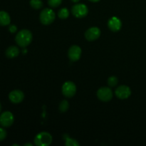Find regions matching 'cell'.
Wrapping results in <instances>:
<instances>
[{
	"label": "cell",
	"instance_id": "cell-1",
	"mask_svg": "<svg viewBox=\"0 0 146 146\" xmlns=\"http://www.w3.org/2000/svg\"><path fill=\"white\" fill-rule=\"evenodd\" d=\"M33 39V36L31 31L28 29L21 30L17 33L15 37V41L18 46L21 48H25L28 46L31 43Z\"/></svg>",
	"mask_w": 146,
	"mask_h": 146
},
{
	"label": "cell",
	"instance_id": "cell-2",
	"mask_svg": "<svg viewBox=\"0 0 146 146\" xmlns=\"http://www.w3.org/2000/svg\"><path fill=\"white\" fill-rule=\"evenodd\" d=\"M55 12L51 9L46 8L43 9L40 13V21L44 25H49V24H52L55 20Z\"/></svg>",
	"mask_w": 146,
	"mask_h": 146
},
{
	"label": "cell",
	"instance_id": "cell-3",
	"mask_svg": "<svg viewBox=\"0 0 146 146\" xmlns=\"http://www.w3.org/2000/svg\"><path fill=\"white\" fill-rule=\"evenodd\" d=\"M52 143V136L47 132H41L34 138V144L36 146H48Z\"/></svg>",
	"mask_w": 146,
	"mask_h": 146
},
{
	"label": "cell",
	"instance_id": "cell-4",
	"mask_svg": "<svg viewBox=\"0 0 146 146\" xmlns=\"http://www.w3.org/2000/svg\"><path fill=\"white\" fill-rule=\"evenodd\" d=\"M71 13L76 18H84L88 14V9L84 4H76L71 8Z\"/></svg>",
	"mask_w": 146,
	"mask_h": 146
},
{
	"label": "cell",
	"instance_id": "cell-5",
	"mask_svg": "<svg viewBox=\"0 0 146 146\" xmlns=\"http://www.w3.org/2000/svg\"><path fill=\"white\" fill-rule=\"evenodd\" d=\"M97 97L104 102H108L113 98V91L108 87H101L97 91Z\"/></svg>",
	"mask_w": 146,
	"mask_h": 146
},
{
	"label": "cell",
	"instance_id": "cell-6",
	"mask_svg": "<svg viewBox=\"0 0 146 146\" xmlns=\"http://www.w3.org/2000/svg\"><path fill=\"white\" fill-rule=\"evenodd\" d=\"M76 92V86L72 81H66L62 86V94L66 98H72Z\"/></svg>",
	"mask_w": 146,
	"mask_h": 146
},
{
	"label": "cell",
	"instance_id": "cell-7",
	"mask_svg": "<svg viewBox=\"0 0 146 146\" xmlns=\"http://www.w3.org/2000/svg\"><path fill=\"white\" fill-rule=\"evenodd\" d=\"M14 121V115L10 111H4L0 115V125L4 128L10 127Z\"/></svg>",
	"mask_w": 146,
	"mask_h": 146
},
{
	"label": "cell",
	"instance_id": "cell-8",
	"mask_svg": "<svg viewBox=\"0 0 146 146\" xmlns=\"http://www.w3.org/2000/svg\"><path fill=\"white\" fill-rule=\"evenodd\" d=\"M115 94L119 99H126L131 95V90L128 86H120L115 89Z\"/></svg>",
	"mask_w": 146,
	"mask_h": 146
},
{
	"label": "cell",
	"instance_id": "cell-9",
	"mask_svg": "<svg viewBox=\"0 0 146 146\" xmlns=\"http://www.w3.org/2000/svg\"><path fill=\"white\" fill-rule=\"evenodd\" d=\"M81 48L77 45H74L70 47L68 52V56L71 61H77L80 59L81 56Z\"/></svg>",
	"mask_w": 146,
	"mask_h": 146
},
{
	"label": "cell",
	"instance_id": "cell-10",
	"mask_svg": "<svg viewBox=\"0 0 146 146\" xmlns=\"http://www.w3.org/2000/svg\"><path fill=\"white\" fill-rule=\"evenodd\" d=\"M100 36H101V30L98 27H91L85 32V38L89 41L98 39Z\"/></svg>",
	"mask_w": 146,
	"mask_h": 146
},
{
	"label": "cell",
	"instance_id": "cell-11",
	"mask_svg": "<svg viewBox=\"0 0 146 146\" xmlns=\"http://www.w3.org/2000/svg\"><path fill=\"white\" fill-rule=\"evenodd\" d=\"M9 98L13 104H19L22 102L24 98V94L20 90H14L9 94Z\"/></svg>",
	"mask_w": 146,
	"mask_h": 146
},
{
	"label": "cell",
	"instance_id": "cell-12",
	"mask_svg": "<svg viewBox=\"0 0 146 146\" xmlns=\"http://www.w3.org/2000/svg\"><path fill=\"white\" fill-rule=\"evenodd\" d=\"M108 27L111 31H113V32H117L122 27V22L118 17H111L108 21Z\"/></svg>",
	"mask_w": 146,
	"mask_h": 146
},
{
	"label": "cell",
	"instance_id": "cell-13",
	"mask_svg": "<svg viewBox=\"0 0 146 146\" xmlns=\"http://www.w3.org/2000/svg\"><path fill=\"white\" fill-rule=\"evenodd\" d=\"M6 56L9 58H13L18 56L19 54V49L15 46H11L7 48L5 51Z\"/></svg>",
	"mask_w": 146,
	"mask_h": 146
},
{
	"label": "cell",
	"instance_id": "cell-14",
	"mask_svg": "<svg viewBox=\"0 0 146 146\" xmlns=\"http://www.w3.org/2000/svg\"><path fill=\"white\" fill-rule=\"evenodd\" d=\"M11 23V18L9 14L4 11H0V25L2 27L9 25Z\"/></svg>",
	"mask_w": 146,
	"mask_h": 146
},
{
	"label": "cell",
	"instance_id": "cell-15",
	"mask_svg": "<svg viewBox=\"0 0 146 146\" xmlns=\"http://www.w3.org/2000/svg\"><path fill=\"white\" fill-rule=\"evenodd\" d=\"M64 138H65V145L67 146H78L80 145L79 143L75 139H73V138H69L68 136L66 135H64Z\"/></svg>",
	"mask_w": 146,
	"mask_h": 146
},
{
	"label": "cell",
	"instance_id": "cell-16",
	"mask_svg": "<svg viewBox=\"0 0 146 146\" xmlns=\"http://www.w3.org/2000/svg\"><path fill=\"white\" fill-rule=\"evenodd\" d=\"M69 16V11H68V9L66 8H62L58 11V17L61 19H66Z\"/></svg>",
	"mask_w": 146,
	"mask_h": 146
},
{
	"label": "cell",
	"instance_id": "cell-17",
	"mask_svg": "<svg viewBox=\"0 0 146 146\" xmlns=\"http://www.w3.org/2000/svg\"><path fill=\"white\" fill-rule=\"evenodd\" d=\"M30 5L34 9H40L43 7V2L41 0H31Z\"/></svg>",
	"mask_w": 146,
	"mask_h": 146
},
{
	"label": "cell",
	"instance_id": "cell-18",
	"mask_svg": "<svg viewBox=\"0 0 146 146\" xmlns=\"http://www.w3.org/2000/svg\"><path fill=\"white\" fill-rule=\"evenodd\" d=\"M68 108H69V104L66 100H64L61 101L59 104V111L61 113H65L68 111Z\"/></svg>",
	"mask_w": 146,
	"mask_h": 146
},
{
	"label": "cell",
	"instance_id": "cell-19",
	"mask_svg": "<svg viewBox=\"0 0 146 146\" xmlns=\"http://www.w3.org/2000/svg\"><path fill=\"white\" fill-rule=\"evenodd\" d=\"M107 82H108V85L110 87H115L118 83V78H117L116 76H111L108 78Z\"/></svg>",
	"mask_w": 146,
	"mask_h": 146
},
{
	"label": "cell",
	"instance_id": "cell-20",
	"mask_svg": "<svg viewBox=\"0 0 146 146\" xmlns=\"http://www.w3.org/2000/svg\"><path fill=\"white\" fill-rule=\"evenodd\" d=\"M62 0H48V4L52 8H56L61 5Z\"/></svg>",
	"mask_w": 146,
	"mask_h": 146
},
{
	"label": "cell",
	"instance_id": "cell-21",
	"mask_svg": "<svg viewBox=\"0 0 146 146\" xmlns=\"http://www.w3.org/2000/svg\"><path fill=\"white\" fill-rule=\"evenodd\" d=\"M7 135V133L5 129H4L3 128H0V141H4L6 138Z\"/></svg>",
	"mask_w": 146,
	"mask_h": 146
},
{
	"label": "cell",
	"instance_id": "cell-22",
	"mask_svg": "<svg viewBox=\"0 0 146 146\" xmlns=\"http://www.w3.org/2000/svg\"><path fill=\"white\" fill-rule=\"evenodd\" d=\"M9 30L11 33H15L17 31V28L15 25H10L9 27Z\"/></svg>",
	"mask_w": 146,
	"mask_h": 146
},
{
	"label": "cell",
	"instance_id": "cell-23",
	"mask_svg": "<svg viewBox=\"0 0 146 146\" xmlns=\"http://www.w3.org/2000/svg\"><path fill=\"white\" fill-rule=\"evenodd\" d=\"M88 1H91V2H98V1H99L100 0H88Z\"/></svg>",
	"mask_w": 146,
	"mask_h": 146
},
{
	"label": "cell",
	"instance_id": "cell-24",
	"mask_svg": "<svg viewBox=\"0 0 146 146\" xmlns=\"http://www.w3.org/2000/svg\"><path fill=\"white\" fill-rule=\"evenodd\" d=\"M24 146H33V144H31V143H26V144H24Z\"/></svg>",
	"mask_w": 146,
	"mask_h": 146
},
{
	"label": "cell",
	"instance_id": "cell-25",
	"mask_svg": "<svg viewBox=\"0 0 146 146\" xmlns=\"http://www.w3.org/2000/svg\"><path fill=\"white\" fill-rule=\"evenodd\" d=\"M71 1L74 3H78L80 0H71Z\"/></svg>",
	"mask_w": 146,
	"mask_h": 146
},
{
	"label": "cell",
	"instance_id": "cell-26",
	"mask_svg": "<svg viewBox=\"0 0 146 146\" xmlns=\"http://www.w3.org/2000/svg\"><path fill=\"white\" fill-rule=\"evenodd\" d=\"M1 104H0V112H1Z\"/></svg>",
	"mask_w": 146,
	"mask_h": 146
}]
</instances>
